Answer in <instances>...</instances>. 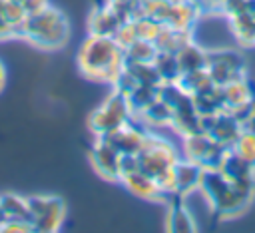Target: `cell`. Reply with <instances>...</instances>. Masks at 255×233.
Returning a JSON list of instances; mask_svg holds the SVG:
<instances>
[{
    "instance_id": "obj_6",
    "label": "cell",
    "mask_w": 255,
    "mask_h": 233,
    "mask_svg": "<svg viewBox=\"0 0 255 233\" xmlns=\"http://www.w3.org/2000/svg\"><path fill=\"white\" fill-rule=\"evenodd\" d=\"M28 213L34 231L52 233L58 231L66 217V203L56 195H30L26 197Z\"/></svg>"
},
{
    "instance_id": "obj_2",
    "label": "cell",
    "mask_w": 255,
    "mask_h": 233,
    "mask_svg": "<svg viewBox=\"0 0 255 233\" xmlns=\"http://www.w3.org/2000/svg\"><path fill=\"white\" fill-rule=\"evenodd\" d=\"M199 193L207 199L209 207L219 217H225V219H231V217H237L239 213H243L255 195L251 191L237 187L219 169H203Z\"/></svg>"
},
{
    "instance_id": "obj_38",
    "label": "cell",
    "mask_w": 255,
    "mask_h": 233,
    "mask_svg": "<svg viewBox=\"0 0 255 233\" xmlns=\"http://www.w3.org/2000/svg\"><path fill=\"white\" fill-rule=\"evenodd\" d=\"M2 4H4V0H0V10H2Z\"/></svg>"
},
{
    "instance_id": "obj_13",
    "label": "cell",
    "mask_w": 255,
    "mask_h": 233,
    "mask_svg": "<svg viewBox=\"0 0 255 233\" xmlns=\"http://www.w3.org/2000/svg\"><path fill=\"white\" fill-rule=\"evenodd\" d=\"M145 133L147 131L143 127H137L135 123L126 121L124 125H120L112 133L100 135V137H106L120 153H137L141 143H143V139H145Z\"/></svg>"
},
{
    "instance_id": "obj_37",
    "label": "cell",
    "mask_w": 255,
    "mask_h": 233,
    "mask_svg": "<svg viewBox=\"0 0 255 233\" xmlns=\"http://www.w3.org/2000/svg\"><path fill=\"white\" fill-rule=\"evenodd\" d=\"M8 2H14V4H20V6L24 4V0H8Z\"/></svg>"
},
{
    "instance_id": "obj_29",
    "label": "cell",
    "mask_w": 255,
    "mask_h": 233,
    "mask_svg": "<svg viewBox=\"0 0 255 233\" xmlns=\"http://www.w3.org/2000/svg\"><path fill=\"white\" fill-rule=\"evenodd\" d=\"M229 149H233L237 155H241L243 159H247L249 163L255 165V133L253 131L243 129Z\"/></svg>"
},
{
    "instance_id": "obj_31",
    "label": "cell",
    "mask_w": 255,
    "mask_h": 233,
    "mask_svg": "<svg viewBox=\"0 0 255 233\" xmlns=\"http://www.w3.org/2000/svg\"><path fill=\"white\" fill-rule=\"evenodd\" d=\"M114 40H116V42H118L122 48H128L131 42H135V40H137V34H135L133 22H131V20H128V22H122V26L118 28V32H116Z\"/></svg>"
},
{
    "instance_id": "obj_14",
    "label": "cell",
    "mask_w": 255,
    "mask_h": 233,
    "mask_svg": "<svg viewBox=\"0 0 255 233\" xmlns=\"http://www.w3.org/2000/svg\"><path fill=\"white\" fill-rule=\"evenodd\" d=\"M120 181L126 185V189L129 193H133L139 199H147V201H159V199H163V193L159 191L155 179L151 175L143 173L141 169H135V171H129V173L122 175Z\"/></svg>"
},
{
    "instance_id": "obj_17",
    "label": "cell",
    "mask_w": 255,
    "mask_h": 233,
    "mask_svg": "<svg viewBox=\"0 0 255 233\" xmlns=\"http://www.w3.org/2000/svg\"><path fill=\"white\" fill-rule=\"evenodd\" d=\"M193 40V32L191 30H181V28H173L167 24H161L153 44L157 46L159 52H171L177 54L185 44H189Z\"/></svg>"
},
{
    "instance_id": "obj_33",
    "label": "cell",
    "mask_w": 255,
    "mask_h": 233,
    "mask_svg": "<svg viewBox=\"0 0 255 233\" xmlns=\"http://www.w3.org/2000/svg\"><path fill=\"white\" fill-rule=\"evenodd\" d=\"M14 38H18V34H16V30L12 28V26H8L2 18H0V42H6V40H14Z\"/></svg>"
},
{
    "instance_id": "obj_11",
    "label": "cell",
    "mask_w": 255,
    "mask_h": 233,
    "mask_svg": "<svg viewBox=\"0 0 255 233\" xmlns=\"http://www.w3.org/2000/svg\"><path fill=\"white\" fill-rule=\"evenodd\" d=\"M219 171L233 181L237 187L255 193V165L237 155L233 149H227L223 155V161L219 165Z\"/></svg>"
},
{
    "instance_id": "obj_1",
    "label": "cell",
    "mask_w": 255,
    "mask_h": 233,
    "mask_svg": "<svg viewBox=\"0 0 255 233\" xmlns=\"http://www.w3.org/2000/svg\"><path fill=\"white\" fill-rule=\"evenodd\" d=\"M78 68L86 78L114 84L126 68L124 48L110 36L90 34L78 50Z\"/></svg>"
},
{
    "instance_id": "obj_18",
    "label": "cell",
    "mask_w": 255,
    "mask_h": 233,
    "mask_svg": "<svg viewBox=\"0 0 255 233\" xmlns=\"http://www.w3.org/2000/svg\"><path fill=\"white\" fill-rule=\"evenodd\" d=\"M193 98V106L197 110L199 116H211V114H219V112H225V100H223V92H221V86H207L205 90L197 92L191 96Z\"/></svg>"
},
{
    "instance_id": "obj_4",
    "label": "cell",
    "mask_w": 255,
    "mask_h": 233,
    "mask_svg": "<svg viewBox=\"0 0 255 233\" xmlns=\"http://www.w3.org/2000/svg\"><path fill=\"white\" fill-rule=\"evenodd\" d=\"M179 157L181 155L177 153V147L173 145V141L149 131L145 133V139L137 151L139 169L151 177L159 175L165 169H171Z\"/></svg>"
},
{
    "instance_id": "obj_5",
    "label": "cell",
    "mask_w": 255,
    "mask_h": 233,
    "mask_svg": "<svg viewBox=\"0 0 255 233\" xmlns=\"http://www.w3.org/2000/svg\"><path fill=\"white\" fill-rule=\"evenodd\" d=\"M131 117V110L128 104V98L122 96L120 92H112L102 106H98L92 114H90V127L96 133V137L100 135H108L114 129H118L120 125H124L126 121H129Z\"/></svg>"
},
{
    "instance_id": "obj_15",
    "label": "cell",
    "mask_w": 255,
    "mask_h": 233,
    "mask_svg": "<svg viewBox=\"0 0 255 233\" xmlns=\"http://www.w3.org/2000/svg\"><path fill=\"white\" fill-rule=\"evenodd\" d=\"M120 26H122V18L108 4L92 10L88 16V30H90V34H96V36L114 38Z\"/></svg>"
},
{
    "instance_id": "obj_24",
    "label": "cell",
    "mask_w": 255,
    "mask_h": 233,
    "mask_svg": "<svg viewBox=\"0 0 255 233\" xmlns=\"http://www.w3.org/2000/svg\"><path fill=\"white\" fill-rule=\"evenodd\" d=\"M157 46L149 40H135L128 48H124L126 62H153L157 56Z\"/></svg>"
},
{
    "instance_id": "obj_22",
    "label": "cell",
    "mask_w": 255,
    "mask_h": 233,
    "mask_svg": "<svg viewBox=\"0 0 255 233\" xmlns=\"http://www.w3.org/2000/svg\"><path fill=\"white\" fill-rule=\"evenodd\" d=\"M155 98H159V86H153V84H137L135 90L128 96V104H129L131 116H139Z\"/></svg>"
},
{
    "instance_id": "obj_27",
    "label": "cell",
    "mask_w": 255,
    "mask_h": 233,
    "mask_svg": "<svg viewBox=\"0 0 255 233\" xmlns=\"http://www.w3.org/2000/svg\"><path fill=\"white\" fill-rule=\"evenodd\" d=\"M177 84H179L181 90H185L187 94L193 96V94L205 90L207 86H211L213 82H211L207 70H195V72H183V74L179 76Z\"/></svg>"
},
{
    "instance_id": "obj_34",
    "label": "cell",
    "mask_w": 255,
    "mask_h": 233,
    "mask_svg": "<svg viewBox=\"0 0 255 233\" xmlns=\"http://www.w3.org/2000/svg\"><path fill=\"white\" fill-rule=\"evenodd\" d=\"M243 129H247V131H253V133H255V112H253V114H251V117L245 121Z\"/></svg>"
},
{
    "instance_id": "obj_21",
    "label": "cell",
    "mask_w": 255,
    "mask_h": 233,
    "mask_svg": "<svg viewBox=\"0 0 255 233\" xmlns=\"http://www.w3.org/2000/svg\"><path fill=\"white\" fill-rule=\"evenodd\" d=\"M221 92H223V100H225V108L231 110L243 102H249L255 98V92L247 80V76L239 78V80H233L225 86H221Z\"/></svg>"
},
{
    "instance_id": "obj_8",
    "label": "cell",
    "mask_w": 255,
    "mask_h": 233,
    "mask_svg": "<svg viewBox=\"0 0 255 233\" xmlns=\"http://www.w3.org/2000/svg\"><path fill=\"white\" fill-rule=\"evenodd\" d=\"M227 147L215 141L209 133L197 131L183 137V157L195 161L203 169H219Z\"/></svg>"
},
{
    "instance_id": "obj_23",
    "label": "cell",
    "mask_w": 255,
    "mask_h": 233,
    "mask_svg": "<svg viewBox=\"0 0 255 233\" xmlns=\"http://www.w3.org/2000/svg\"><path fill=\"white\" fill-rule=\"evenodd\" d=\"M153 66L161 78V84L165 82H177L179 76H181V68H179V62H177V56L171 54V52H157L155 60H153Z\"/></svg>"
},
{
    "instance_id": "obj_32",
    "label": "cell",
    "mask_w": 255,
    "mask_h": 233,
    "mask_svg": "<svg viewBox=\"0 0 255 233\" xmlns=\"http://www.w3.org/2000/svg\"><path fill=\"white\" fill-rule=\"evenodd\" d=\"M48 6H50V0H24V4H22L24 12H26L28 16H30V14L40 12V10L48 8Z\"/></svg>"
},
{
    "instance_id": "obj_9",
    "label": "cell",
    "mask_w": 255,
    "mask_h": 233,
    "mask_svg": "<svg viewBox=\"0 0 255 233\" xmlns=\"http://www.w3.org/2000/svg\"><path fill=\"white\" fill-rule=\"evenodd\" d=\"M199 127H201V131L209 133L215 141H219L227 149L235 143V139L243 131L241 123L227 110L219 112V114H211V116H199Z\"/></svg>"
},
{
    "instance_id": "obj_3",
    "label": "cell",
    "mask_w": 255,
    "mask_h": 233,
    "mask_svg": "<svg viewBox=\"0 0 255 233\" xmlns=\"http://www.w3.org/2000/svg\"><path fill=\"white\" fill-rule=\"evenodd\" d=\"M20 40H26L40 50H60L70 40V22L62 10L50 4L48 8L26 16Z\"/></svg>"
},
{
    "instance_id": "obj_26",
    "label": "cell",
    "mask_w": 255,
    "mask_h": 233,
    "mask_svg": "<svg viewBox=\"0 0 255 233\" xmlns=\"http://www.w3.org/2000/svg\"><path fill=\"white\" fill-rule=\"evenodd\" d=\"M126 70L137 80V84L161 86V78H159L153 62H126Z\"/></svg>"
},
{
    "instance_id": "obj_16",
    "label": "cell",
    "mask_w": 255,
    "mask_h": 233,
    "mask_svg": "<svg viewBox=\"0 0 255 233\" xmlns=\"http://www.w3.org/2000/svg\"><path fill=\"white\" fill-rule=\"evenodd\" d=\"M183 197L177 195V201L169 203L167 207V215H165V229L169 233H191L197 229L195 225V217L189 211V207L181 201Z\"/></svg>"
},
{
    "instance_id": "obj_35",
    "label": "cell",
    "mask_w": 255,
    "mask_h": 233,
    "mask_svg": "<svg viewBox=\"0 0 255 233\" xmlns=\"http://www.w3.org/2000/svg\"><path fill=\"white\" fill-rule=\"evenodd\" d=\"M4 86H6V66L0 60V92L4 90Z\"/></svg>"
},
{
    "instance_id": "obj_19",
    "label": "cell",
    "mask_w": 255,
    "mask_h": 233,
    "mask_svg": "<svg viewBox=\"0 0 255 233\" xmlns=\"http://www.w3.org/2000/svg\"><path fill=\"white\" fill-rule=\"evenodd\" d=\"M177 62L183 72H195V70H205L207 66V48L195 40H191L189 44H185L177 54Z\"/></svg>"
},
{
    "instance_id": "obj_28",
    "label": "cell",
    "mask_w": 255,
    "mask_h": 233,
    "mask_svg": "<svg viewBox=\"0 0 255 233\" xmlns=\"http://www.w3.org/2000/svg\"><path fill=\"white\" fill-rule=\"evenodd\" d=\"M26 16H28V14L24 12V8H22L20 4H14V2L4 0L2 10H0V18H2V20H4L8 26H12V28L16 30L18 40H20V30H22V24H24Z\"/></svg>"
},
{
    "instance_id": "obj_7",
    "label": "cell",
    "mask_w": 255,
    "mask_h": 233,
    "mask_svg": "<svg viewBox=\"0 0 255 233\" xmlns=\"http://www.w3.org/2000/svg\"><path fill=\"white\" fill-rule=\"evenodd\" d=\"M245 58L241 52L233 48H217L207 50V74L215 86H225L233 80H239L245 76Z\"/></svg>"
},
{
    "instance_id": "obj_12",
    "label": "cell",
    "mask_w": 255,
    "mask_h": 233,
    "mask_svg": "<svg viewBox=\"0 0 255 233\" xmlns=\"http://www.w3.org/2000/svg\"><path fill=\"white\" fill-rule=\"evenodd\" d=\"M175 173V195L187 197L193 191H199V183L203 177V167L187 157H179L173 165Z\"/></svg>"
},
{
    "instance_id": "obj_25",
    "label": "cell",
    "mask_w": 255,
    "mask_h": 233,
    "mask_svg": "<svg viewBox=\"0 0 255 233\" xmlns=\"http://www.w3.org/2000/svg\"><path fill=\"white\" fill-rule=\"evenodd\" d=\"M0 207L4 209L8 219H28L30 221L28 203H26V197H22V195H16V193L0 195Z\"/></svg>"
},
{
    "instance_id": "obj_20",
    "label": "cell",
    "mask_w": 255,
    "mask_h": 233,
    "mask_svg": "<svg viewBox=\"0 0 255 233\" xmlns=\"http://www.w3.org/2000/svg\"><path fill=\"white\" fill-rule=\"evenodd\" d=\"M137 117H141L147 125H153V127H165V125L171 127V121H173V108L159 96V98H155Z\"/></svg>"
},
{
    "instance_id": "obj_30",
    "label": "cell",
    "mask_w": 255,
    "mask_h": 233,
    "mask_svg": "<svg viewBox=\"0 0 255 233\" xmlns=\"http://www.w3.org/2000/svg\"><path fill=\"white\" fill-rule=\"evenodd\" d=\"M131 22H133V28H135V34H137L139 40L153 42L155 36H157V32H159V28H161V22H157V20H153L149 16H143V14L137 16V18H133Z\"/></svg>"
},
{
    "instance_id": "obj_36",
    "label": "cell",
    "mask_w": 255,
    "mask_h": 233,
    "mask_svg": "<svg viewBox=\"0 0 255 233\" xmlns=\"http://www.w3.org/2000/svg\"><path fill=\"white\" fill-rule=\"evenodd\" d=\"M6 219H8V217H6V213H4V209L0 207V229H2V225L6 223Z\"/></svg>"
},
{
    "instance_id": "obj_10",
    "label": "cell",
    "mask_w": 255,
    "mask_h": 233,
    "mask_svg": "<svg viewBox=\"0 0 255 233\" xmlns=\"http://www.w3.org/2000/svg\"><path fill=\"white\" fill-rule=\"evenodd\" d=\"M120 157L122 153L106 139L98 137L94 147L90 149V161L98 175L110 181H120Z\"/></svg>"
}]
</instances>
